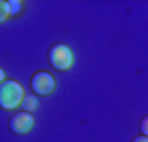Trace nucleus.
<instances>
[{
    "mask_svg": "<svg viewBox=\"0 0 148 142\" xmlns=\"http://www.w3.org/2000/svg\"><path fill=\"white\" fill-rule=\"evenodd\" d=\"M47 59H49L51 67H56V69H59V71L69 69L73 65V51L65 44H56V46H51V49H49Z\"/></svg>",
    "mask_w": 148,
    "mask_h": 142,
    "instance_id": "nucleus-2",
    "label": "nucleus"
},
{
    "mask_svg": "<svg viewBox=\"0 0 148 142\" xmlns=\"http://www.w3.org/2000/svg\"><path fill=\"white\" fill-rule=\"evenodd\" d=\"M140 132H142L144 136H148V117H144L140 120Z\"/></svg>",
    "mask_w": 148,
    "mask_h": 142,
    "instance_id": "nucleus-8",
    "label": "nucleus"
},
{
    "mask_svg": "<svg viewBox=\"0 0 148 142\" xmlns=\"http://www.w3.org/2000/svg\"><path fill=\"white\" fill-rule=\"evenodd\" d=\"M32 89H34L36 95H42V97L51 95L53 89H56V79L46 71H38L32 77Z\"/></svg>",
    "mask_w": 148,
    "mask_h": 142,
    "instance_id": "nucleus-3",
    "label": "nucleus"
},
{
    "mask_svg": "<svg viewBox=\"0 0 148 142\" xmlns=\"http://www.w3.org/2000/svg\"><path fill=\"white\" fill-rule=\"evenodd\" d=\"M132 142H148V136H136L132 138Z\"/></svg>",
    "mask_w": 148,
    "mask_h": 142,
    "instance_id": "nucleus-9",
    "label": "nucleus"
},
{
    "mask_svg": "<svg viewBox=\"0 0 148 142\" xmlns=\"http://www.w3.org/2000/svg\"><path fill=\"white\" fill-rule=\"evenodd\" d=\"M6 4H8V14H10V16H16V14H20V12H22V6H24L20 0H8Z\"/></svg>",
    "mask_w": 148,
    "mask_h": 142,
    "instance_id": "nucleus-6",
    "label": "nucleus"
},
{
    "mask_svg": "<svg viewBox=\"0 0 148 142\" xmlns=\"http://www.w3.org/2000/svg\"><path fill=\"white\" fill-rule=\"evenodd\" d=\"M22 106H24V111H26V113H32V111L38 109V99H36L34 95H26V97H24V101H22Z\"/></svg>",
    "mask_w": 148,
    "mask_h": 142,
    "instance_id": "nucleus-5",
    "label": "nucleus"
},
{
    "mask_svg": "<svg viewBox=\"0 0 148 142\" xmlns=\"http://www.w3.org/2000/svg\"><path fill=\"white\" fill-rule=\"evenodd\" d=\"M6 79H4V71H2V67H0V83H4Z\"/></svg>",
    "mask_w": 148,
    "mask_h": 142,
    "instance_id": "nucleus-10",
    "label": "nucleus"
},
{
    "mask_svg": "<svg viewBox=\"0 0 148 142\" xmlns=\"http://www.w3.org/2000/svg\"><path fill=\"white\" fill-rule=\"evenodd\" d=\"M10 128L12 132H16V134H26V132H30V130L34 128V117H32V113H16L14 117L10 118Z\"/></svg>",
    "mask_w": 148,
    "mask_h": 142,
    "instance_id": "nucleus-4",
    "label": "nucleus"
},
{
    "mask_svg": "<svg viewBox=\"0 0 148 142\" xmlns=\"http://www.w3.org/2000/svg\"><path fill=\"white\" fill-rule=\"evenodd\" d=\"M8 16H10V14H8V4H6V0H0V24L6 22Z\"/></svg>",
    "mask_w": 148,
    "mask_h": 142,
    "instance_id": "nucleus-7",
    "label": "nucleus"
},
{
    "mask_svg": "<svg viewBox=\"0 0 148 142\" xmlns=\"http://www.w3.org/2000/svg\"><path fill=\"white\" fill-rule=\"evenodd\" d=\"M24 87L18 81H12V79H6L4 83H0V106L6 109V111H12L16 106L22 105L24 101Z\"/></svg>",
    "mask_w": 148,
    "mask_h": 142,
    "instance_id": "nucleus-1",
    "label": "nucleus"
}]
</instances>
